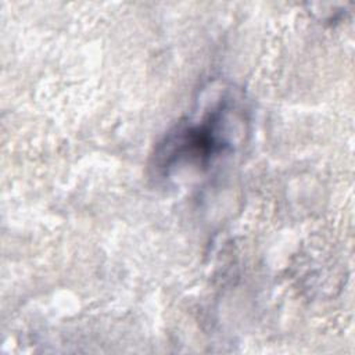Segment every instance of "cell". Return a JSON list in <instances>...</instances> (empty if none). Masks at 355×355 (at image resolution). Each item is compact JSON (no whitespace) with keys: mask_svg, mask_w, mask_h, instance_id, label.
I'll list each match as a JSON object with an SVG mask.
<instances>
[{"mask_svg":"<svg viewBox=\"0 0 355 355\" xmlns=\"http://www.w3.org/2000/svg\"><path fill=\"white\" fill-rule=\"evenodd\" d=\"M232 108L219 103L198 119L180 125L166 137L158 153L164 168L189 162L205 165L212 157L226 151L233 141V125L236 119Z\"/></svg>","mask_w":355,"mask_h":355,"instance_id":"obj_1","label":"cell"}]
</instances>
